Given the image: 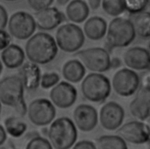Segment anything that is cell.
Instances as JSON below:
<instances>
[{
    "mask_svg": "<svg viewBox=\"0 0 150 149\" xmlns=\"http://www.w3.org/2000/svg\"><path fill=\"white\" fill-rule=\"evenodd\" d=\"M25 51L30 61L36 64H45L55 58L57 53V45L51 35L39 32L28 40Z\"/></svg>",
    "mask_w": 150,
    "mask_h": 149,
    "instance_id": "obj_1",
    "label": "cell"
},
{
    "mask_svg": "<svg viewBox=\"0 0 150 149\" xmlns=\"http://www.w3.org/2000/svg\"><path fill=\"white\" fill-rule=\"evenodd\" d=\"M77 136L76 124L67 117L53 121L48 131L49 141L55 149H70L76 143Z\"/></svg>",
    "mask_w": 150,
    "mask_h": 149,
    "instance_id": "obj_2",
    "label": "cell"
},
{
    "mask_svg": "<svg viewBox=\"0 0 150 149\" xmlns=\"http://www.w3.org/2000/svg\"><path fill=\"white\" fill-rule=\"evenodd\" d=\"M136 36L130 19L118 16L114 18L108 24L106 42L110 47L123 48L128 46Z\"/></svg>",
    "mask_w": 150,
    "mask_h": 149,
    "instance_id": "obj_3",
    "label": "cell"
},
{
    "mask_svg": "<svg viewBox=\"0 0 150 149\" xmlns=\"http://www.w3.org/2000/svg\"><path fill=\"white\" fill-rule=\"evenodd\" d=\"M110 79L101 73L92 72L88 74L81 84L83 96L89 101L101 103L105 101L111 91Z\"/></svg>",
    "mask_w": 150,
    "mask_h": 149,
    "instance_id": "obj_4",
    "label": "cell"
},
{
    "mask_svg": "<svg viewBox=\"0 0 150 149\" xmlns=\"http://www.w3.org/2000/svg\"><path fill=\"white\" fill-rule=\"evenodd\" d=\"M76 55L90 71L101 73L111 67V59L108 51L102 47H91L80 50Z\"/></svg>",
    "mask_w": 150,
    "mask_h": 149,
    "instance_id": "obj_5",
    "label": "cell"
},
{
    "mask_svg": "<svg viewBox=\"0 0 150 149\" xmlns=\"http://www.w3.org/2000/svg\"><path fill=\"white\" fill-rule=\"evenodd\" d=\"M57 46L63 51L72 53L80 48L84 42V34L81 29L73 23L59 27L56 34Z\"/></svg>",
    "mask_w": 150,
    "mask_h": 149,
    "instance_id": "obj_6",
    "label": "cell"
},
{
    "mask_svg": "<svg viewBox=\"0 0 150 149\" xmlns=\"http://www.w3.org/2000/svg\"><path fill=\"white\" fill-rule=\"evenodd\" d=\"M24 85L20 77L11 75L0 81V102L15 108L25 102Z\"/></svg>",
    "mask_w": 150,
    "mask_h": 149,
    "instance_id": "obj_7",
    "label": "cell"
},
{
    "mask_svg": "<svg viewBox=\"0 0 150 149\" xmlns=\"http://www.w3.org/2000/svg\"><path fill=\"white\" fill-rule=\"evenodd\" d=\"M111 86L114 91L119 96L128 97L134 95L140 87V77L131 69L122 68L114 74Z\"/></svg>",
    "mask_w": 150,
    "mask_h": 149,
    "instance_id": "obj_8",
    "label": "cell"
},
{
    "mask_svg": "<svg viewBox=\"0 0 150 149\" xmlns=\"http://www.w3.org/2000/svg\"><path fill=\"white\" fill-rule=\"evenodd\" d=\"M27 113L29 120L33 124L42 126L53 122L56 116V109L49 100L39 98L29 103Z\"/></svg>",
    "mask_w": 150,
    "mask_h": 149,
    "instance_id": "obj_9",
    "label": "cell"
},
{
    "mask_svg": "<svg viewBox=\"0 0 150 149\" xmlns=\"http://www.w3.org/2000/svg\"><path fill=\"white\" fill-rule=\"evenodd\" d=\"M34 18L29 13L19 11L14 13L8 22L10 33L16 39L25 40L30 37L36 29Z\"/></svg>",
    "mask_w": 150,
    "mask_h": 149,
    "instance_id": "obj_10",
    "label": "cell"
},
{
    "mask_svg": "<svg viewBox=\"0 0 150 149\" xmlns=\"http://www.w3.org/2000/svg\"><path fill=\"white\" fill-rule=\"evenodd\" d=\"M125 112L123 108L113 101L105 103L101 108L99 120L101 126L105 130H117L122 124Z\"/></svg>",
    "mask_w": 150,
    "mask_h": 149,
    "instance_id": "obj_11",
    "label": "cell"
},
{
    "mask_svg": "<svg viewBox=\"0 0 150 149\" xmlns=\"http://www.w3.org/2000/svg\"><path fill=\"white\" fill-rule=\"evenodd\" d=\"M117 134L125 141L134 144H142L150 141L149 133L142 121H131L121 125Z\"/></svg>",
    "mask_w": 150,
    "mask_h": 149,
    "instance_id": "obj_12",
    "label": "cell"
},
{
    "mask_svg": "<svg viewBox=\"0 0 150 149\" xmlns=\"http://www.w3.org/2000/svg\"><path fill=\"white\" fill-rule=\"evenodd\" d=\"M77 97V92L76 88L66 81L58 83L50 92L52 102L61 109L71 107L76 102Z\"/></svg>",
    "mask_w": 150,
    "mask_h": 149,
    "instance_id": "obj_13",
    "label": "cell"
},
{
    "mask_svg": "<svg viewBox=\"0 0 150 149\" xmlns=\"http://www.w3.org/2000/svg\"><path fill=\"white\" fill-rule=\"evenodd\" d=\"M123 61L127 68L134 71L150 70V53L148 49L141 46H134L125 50Z\"/></svg>",
    "mask_w": 150,
    "mask_h": 149,
    "instance_id": "obj_14",
    "label": "cell"
},
{
    "mask_svg": "<svg viewBox=\"0 0 150 149\" xmlns=\"http://www.w3.org/2000/svg\"><path fill=\"white\" fill-rule=\"evenodd\" d=\"M73 119L77 128L82 131L88 132L97 126L98 115L97 110L91 105L81 104L73 112Z\"/></svg>",
    "mask_w": 150,
    "mask_h": 149,
    "instance_id": "obj_15",
    "label": "cell"
},
{
    "mask_svg": "<svg viewBox=\"0 0 150 149\" xmlns=\"http://www.w3.org/2000/svg\"><path fill=\"white\" fill-rule=\"evenodd\" d=\"M36 26L42 30H50L59 26L65 19L64 15L56 8L49 7L35 13Z\"/></svg>",
    "mask_w": 150,
    "mask_h": 149,
    "instance_id": "obj_16",
    "label": "cell"
},
{
    "mask_svg": "<svg viewBox=\"0 0 150 149\" xmlns=\"http://www.w3.org/2000/svg\"><path fill=\"white\" fill-rule=\"evenodd\" d=\"M129 110L133 117L139 121H144L150 114L148 91L139 87L135 98L129 103Z\"/></svg>",
    "mask_w": 150,
    "mask_h": 149,
    "instance_id": "obj_17",
    "label": "cell"
},
{
    "mask_svg": "<svg viewBox=\"0 0 150 149\" xmlns=\"http://www.w3.org/2000/svg\"><path fill=\"white\" fill-rule=\"evenodd\" d=\"M19 75L26 89L35 90L39 86L42 76L36 64L29 61L22 64L19 69Z\"/></svg>",
    "mask_w": 150,
    "mask_h": 149,
    "instance_id": "obj_18",
    "label": "cell"
},
{
    "mask_svg": "<svg viewBox=\"0 0 150 149\" xmlns=\"http://www.w3.org/2000/svg\"><path fill=\"white\" fill-rule=\"evenodd\" d=\"M108 25L105 19L94 16L88 19L84 25V34L91 40H98L106 35Z\"/></svg>",
    "mask_w": 150,
    "mask_h": 149,
    "instance_id": "obj_19",
    "label": "cell"
},
{
    "mask_svg": "<svg viewBox=\"0 0 150 149\" xmlns=\"http://www.w3.org/2000/svg\"><path fill=\"white\" fill-rule=\"evenodd\" d=\"M1 60L8 68H16L21 67L25 59L23 50L18 45L10 44L1 53Z\"/></svg>",
    "mask_w": 150,
    "mask_h": 149,
    "instance_id": "obj_20",
    "label": "cell"
},
{
    "mask_svg": "<svg viewBox=\"0 0 150 149\" xmlns=\"http://www.w3.org/2000/svg\"><path fill=\"white\" fill-rule=\"evenodd\" d=\"M67 18L75 23H81L88 17L90 9L87 3L83 0H73L66 9Z\"/></svg>",
    "mask_w": 150,
    "mask_h": 149,
    "instance_id": "obj_21",
    "label": "cell"
},
{
    "mask_svg": "<svg viewBox=\"0 0 150 149\" xmlns=\"http://www.w3.org/2000/svg\"><path fill=\"white\" fill-rule=\"evenodd\" d=\"M62 74L68 81L77 83L80 81L86 74V69L82 63L77 60H71L63 67Z\"/></svg>",
    "mask_w": 150,
    "mask_h": 149,
    "instance_id": "obj_22",
    "label": "cell"
},
{
    "mask_svg": "<svg viewBox=\"0 0 150 149\" xmlns=\"http://www.w3.org/2000/svg\"><path fill=\"white\" fill-rule=\"evenodd\" d=\"M130 20L137 36L142 39L150 38V12L144 11L132 15Z\"/></svg>",
    "mask_w": 150,
    "mask_h": 149,
    "instance_id": "obj_23",
    "label": "cell"
},
{
    "mask_svg": "<svg viewBox=\"0 0 150 149\" xmlns=\"http://www.w3.org/2000/svg\"><path fill=\"white\" fill-rule=\"evenodd\" d=\"M97 149H128L126 141L118 135H104L97 138Z\"/></svg>",
    "mask_w": 150,
    "mask_h": 149,
    "instance_id": "obj_24",
    "label": "cell"
},
{
    "mask_svg": "<svg viewBox=\"0 0 150 149\" xmlns=\"http://www.w3.org/2000/svg\"><path fill=\"white\" fill-rule=\"evenodd\" d=\"M4 124L6 133L15 138L22 136L27 129L26 124L19 117L15 116L6 118L5 120Z\"/></svg>",
    "mask_w": 150,
    "mask_h": 149,
    "instance_id": "obj_25",
    "label": "cell"
},
{
    "mask_svg": "<svg viewBox=\"0 0 150 149\" xmlns=\"http://www.w3.org/2000/svg\"><path fill=\"white\" fill-rule=\"evenodd\" d=\"M103 11L111 17L120 16L125 11V0H101Z\"/></svg>",
    "mask_w": 150,
    "mask_h": 149,
    "instance_id": "obj_26",
    "label": "cell"
},
{
    "mask_svg": "<svg viewBox=\"0 0 150 149\" xmlns=\"http://www.w3.org/2000/svg\"><path fill=\"white\" fill-rule=\"evenodd\" d=\"M149 0H125V9L131 15L144 11Z\"/></svg>",
    "mask_w": 150,
    "mask_h": 149,
    "instance_id": "obj_27",
    "label": "cell"
},
{
    "mask_svg": "<svg viewBox=\"0 0 150 149\" xmlns=\"http://www.w3.org/2000/svg\"><path fill=\"white\" fill-rule=\"evenodd\" d=\"M26 149H53V146L46 138L38 136L29 141Z\"/></svg>",
    "mask_w": 150,
    "mask_h": 149,
    "instance_id": "obj_28",
    "label": "cell"
},
{
    "mask_svg": "<svg viewBox=\"0 0 150 149\" xmlns=\"http://www.w3.org/2000/svg\"><path fill=\"white\" fill-rule=\"evenodd\" d=\"M60 78L56 72L45 73L42 75L40 79V85L44 89H48L58 84Z\"/></svg>",
    "mask_w": 150,
    "mask_h": 149,
    "instance_id": "obj_29",
    "label": "cell"
},
{
    "mask_svg": "<svg viewBox=\"0 0 150 149\" xmlns=\"http://www.w3.org/2000/svg\"><path fill=\"white\" fill-rule=\"evenodd\" d=\"M53 2V0H28L29 6L36 11L49 8Z\"/></svg>",
    "mask_w": 150,
    "mask_h": 149,
    "instance_id": "obj_30",
    "label": "cell"
},
{
    "mask_svg": "<svg viewBox=\"0 0 150 149\" xmlns=\"http://www.w3.org/2000/svg\"><path fill=\"white\" fill-rule=\"evenodd\" d=\"M11 36L8 33L4 30H0V50L6 48L11 42Z\"/></svg>",
    "mask_w": 150,
    "mask_h": 149,
    "instance_id": "obj_31",
    "label": "cell"
},
{
    "mask_svg": "<svg viewBox=\"0 0 150 149\" xmlns=\"http://www.w3.org/2000/svg\"><path fill=\"white\" fill-rule=\"evenodd\" d=\"M72 149H97V147L91 141L81 140L75 144Z\"/></svg>",
    "mask_w": 150,
    "mask_h": 149,
    "instance_id": "obj_32",
    "label": "cell"
},
{
    "mask_svg": "<svg viewBox=\"0 0 150 149\" xmlns=\"http://www.w3.org/2000/svg\"><path fill=\"white\" fill-rule=\"evenodd\" d=\"M140 87L150 91V70L140 78Z\"/></svg>",
    "mask_w": 150,
    "mask_h": 149,
    "instance_id": "obj_33",
    "label": "cell"
},
{
    "mask_svg": "<svg viewBox=\"0 0 150 149\" xmlns=\"http://www.w3.org/2000/svg\"><path fill=\"white\" fill-rule=\"evenodd\" d=\"M8 15L5 9L0 5V30H3L6 26Z\"/></svg>",
    "mask_w": 150,
    "mask_h": 149,
    "instance_id": "obj_34",
    "label": "cell"
},
{
    "mask_svg": "<svg viewBox=\"0 0 150 149\" xmlns=\"http://www.w3.org/2000/svg\"><path fill=\"white\" fill-rule=\"evenodd\" d=\"M6 139V131L4 127L0 124V146L2 145Z\"/></svg>",
    "mask_w": 150,
    "mask_h": 149,
    "instance_id": "obj_35",
    "label": "cell"
},
{
    "mask_svg": "<svg viewBox=\"0 0 150 149\" xmlns=\"http://www.w3.org/2000/svg\"><path fill=\"white\" fill-rule=\"evenodd\" d=\"M88 2L90 8L93 10H96L100 6L101 0H88Z\"/></svg>",
    "mask_w": 150,
    "mask_h": 149,
    "instance_id": "obj_36",
    "label": "cell"
},
{
    "mask_svg": "<svg viewBox=\"0 0 150 149\" xmlns=\"http://www.w3.org/2000/svg\"><path fill=\"white\" fill-rule=\"evenodd\" d=\"M144 122V123L145 124V125L146 126L148 131H149V137H150V114L148 115V116L144 120L142 121Z\"/></svg>",
    "mask_w": 150,
    "mask_h": 149,
    "instance_id": "obj_37",
    "label": "cell"
},
{
    "mask_svg": "<svg viewBox=\"0 0 150 149\" xmlns=\"http://www.w3.org/2000/svg\"><path fill=\"white\" fill-rule=\"evenodd\" d=\"M57 3L60 5H64L66 4L69 0H56Z\"/></svg>",
    "mask_w": 150,
    "mask_h": 149,
    "instance_id": "obj_38",
    "label": "cell"
},
{
    "mask_svg": "<svg viewBox=\"0 0 150 149\" xmlns=\"http://www.w3.org/2000/svg\"><path fill=\"white\" fill-rule=\"evenodd\" d=\"M2 68H3V67H2V62L0 61V74L2 71Z\"/></svg>",
    "mask_w": 150,
    "mask_h": 149,
    "instance_id": "obj_39",
    "label": "cell"
},
{
    "mask_svg": "<svg viewBox=\"0 0 150 149\" xmlns=\"http://www.w3.org/2000/svg\"><path fill=\"white\" fill-rule=\"evenodd\" d=\"M148 102H149V106H150V91H149V92H148Z\"/></svg>",
    "mask_w": 150,
    "mask_h": 149,
    "instance_id": "obj_40",
    "label": "cell"
},
{
    "mask_svg": "<svg viewBox=\"0 0 150 149\" xmlns=\"http://www.w3.org/2000/svg\"><path fill=\"white\" fill-rule=\"evenodd\" d=\"M1 110H2V105H1V102H0V115L1 113Z\"/></svg>",
    "mask_w": 150,
    "mask_h": 149,
    "instance_id": "obj_41",
    "label": "cell"
},
{
    "mask_svg": "<svg viewBox=\"0 0 150 149\" xmlns=\"http://www.w3.org/2000/svg\"><path fill=\"white\" fill-rule=\"evenodd\" d=\"M148 50L150 53V40H149V44H148Z\"/></svg>",
    "mask_w": 150,
    "mask_h": 149,
    "instance_id": "obj_42",
    "label": "cell"
},
{
    "mask_svg": "<svg viewBox=\"0 0 150 149\" xmlns=\"http://www.w3.org/2000/svg\"><path fill=\"white\" fill-rule=\"evenodd\" d=\"M0 149H5V148H4V147H0Z\"/></svg>",
    "mask_w": 150,
    "mask_h": 149,
    "instance_id": "obj_43",
    "label": "cell"
},
{
    "mask_svg": "<svg viewBox=\"0 0 150 149\" xmlns=\"http://www.w3.org/2000/svg\"><path fill=\"white\" fill-rule=\"evenodd\" d=\"M5 1H15V0H5Z\"/></svg>",
    "mask_w": 150,
    "mask_h": 149,
    "instance_id": "obj_44",
    "label": "cell"
},
{
    "mask_svg": "<svg viewBox=\"0 0 150 149\" xmlns=\"http://www.w3.org/2000/svg\"></svg>",
    "mask_w": 150,
    "mask_h": 149,
    "instance_id": "obj_45",
    "label": "cell"
}]
</instances>
